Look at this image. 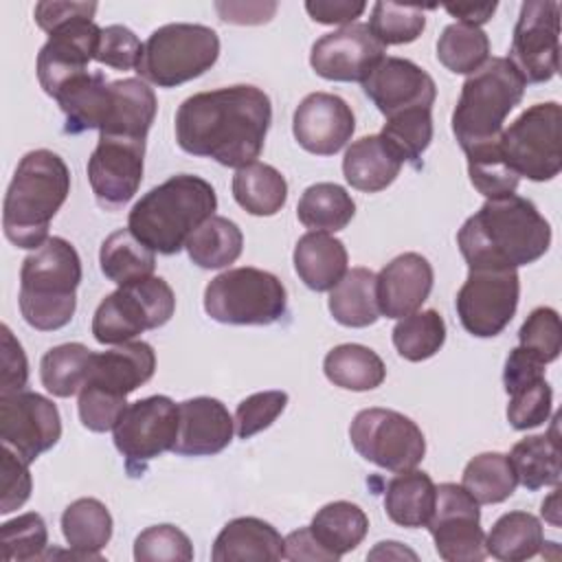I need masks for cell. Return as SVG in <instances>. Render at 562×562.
Instances as JSON below:
<instances>
[{
	"instance_id": "obj_1",
	"label": "cell",
	"mask_w": 562,
	"mask_h": 562,
	"mask_svg": "<svg viewBox=\"0 0 562 562\" xmlns=\"http://www.w3.org/2000/svg\"><path fill=\"white\" fill-rule=\"evenodd\" d=\"M270 123V97L237 83L184 99L176 112V140L191 156L241 169L259 158Z\"/></svg>"
},
{
	"instance_id": "obj_2",
	"label": "cell",
	"mask_w": 562,
	"mask_h": 562,
	"mask_svg": "<svg viewBox=\"0 0 562 562\" xmlns=\"http://www.w3.org/2000/svg\"><path fill=\"white\" fill-rule=\"evenodd\" d=\"M468 268H520L538 261L551 246V226L522 195L485 200L457 233Z\"/></svg>"
},
{
	"instance_id": "obj_3",
	"label": "cell",
	"mask_w": 562,
	"mask_h": 562,
	"mask_svg": "<svg viewBox=\"0 0 562 562\" xmlns=\"http://www.w3.org/2000/svg\"><path fill=\"white\" fill-rule=\"evenodd\" d=\"M70 193V169L50 149L24 154L9 182L2 206L4 237L24 250L48 239V228Z\"/></svg>"
},
{
	"instance_id": "obj_4",
	"label": "cell",
	"mask_w": 562,
	"mask_h": 562,
	"mask_svg": "<svg viewBox=\"0 0 562 562\" xmlns=\"http://www.w3.org/2000/svg\"><path fill=\"white\" fill-rule=\"evenodd\" d=\"M217 195L211 182L193 173H178L149 189L130 211L127 228L158 255H176L191 233L213 217Z\"/></svg>"
},
{
	"instance_id": "obj_5",
	"label": "cell",
	"mask_w": 562,
	"mask_h": 562,
	"mask_svg": "<svg viewBox=\"0 0 562 562\" xmlns=\"http://www.w3.org/2000/svg\"><path fill=\"white\" fill-rule=\"evenodd\" d=\"M81 283V259L64 237H48L20 268V312L37 331H55L72 321L77 288Z\"/></svg>"
},
{
	"instance_id": "obj_6",
	"label": "cell",
	"mask_w": 562,
	"mask_h": 562,
	"mask_svg": "<svg viewBox=\"0 0 562 562\" xmlns=\"http://www.w3.org/2000/svg\"><path fill=\"white\" fill-rule=\"evenodd\" d=\"M527 81L507 57H492L468 75L452 112V134L463 151L498 143L503 123L520 103Z\"/></svg>"
},
{
	"instance_id": "obj_7",
	"label": "cell",
	"mask_w": 562,
	"mask_h": 562,
	"mask_svg": "<svg viewBox=\"0 0 562 562\" xmlns=\"http://www.w3.org/2000/svg\"><path fill=\"white\" fill-rule=\"evenodd\" d=\"M217 57L220 37L211 26L173 22L147 37L136 72L158 88H176L211 70Z\"/></svg>"
},
{
	"instance_id": "obj_8",
	"label": "cell",
	"mask_w": 562,
	"mask_h": 562,
	"mask_svg": "<svg viewBox=\"0 0 562 562\" xmlns=\"http://www.w3.org/2000/svg\"><path fill=\"white\" fill-rule=\"evenodd\" d=\"M285 310L288 292L281 279L252 266L226 270L204 288V312L224 325H272Z\"/></svg>"
},
{
	"instance_id": "obj_9",
	"label": "cell",
	"mask_w": 562,
	"mask_h": 562,
	"mask_svg": "<svg viewBox=\"0 0 562 562\" xmlns=\"http://www.w3.org/2000/svg\"><path fill=\"white\" fill-rule=\"evenodd\" d=\"M503 160L518 176L533 182L553 180L562 169V108L555 101L527 108L498 140Z\"/></svg>"
},
{
	"instance_id": "obj_10",
	"label": "cell",
	"mask_w": 562,
	"mask_h": 562,
	"mask_svg": "<svg viewBox=\"0 0 562 562\" xmlns=\"http://www.w3.org/2000/svg\"><path fill=\"white\" fill-rule=\"evenodd\" d=\"M176 294L160 277L125 285L108 294L94 316L92 336L101 345H123L145 329H158L171 321Z\"/></svg>"
},
{
	"instance_id": "obj_11",
	"label": "cell",
	"mask_w": 562,
	"mask_h": 562,
	"mask_svg": "<svg viewBox=\"0 0 562 562\" xmlns=\"http://www.w3.org/2000/svg\"><path fill=\"white\" fill-rule=\"evenodd\" d=\"M353 450L389 472L413 470L426 454L422 428L404 413L391 408H364L349 426Z\"/></svg>"
},
{
	"instance_id": "obj_12",
	"label": "cell",
	"mask_w": 562,
	"mask_h": 562,
	"mask_svg": "<svg viewBox=\"0 0 562 562\" xmlns=\"http://www.w3.org/2000/svg\"><path fill=\"white\" fill-rule=\"evenodd\" d=\"M454 305L463 329L476 338L498 336L516 314L520 279L516 268H468Z\"/></svg>"
},
{
	"instance_id": "obj_13",
	"label": "cell",
	"mask_w": 562,
	"mask_h": 562,
	"mask_svg": "<svg viewBox=\"0 0 562 562\" xmlns=\"http://www.w3.org/2000/svg\"><path fill=\"white\" fill-rule=\"evenodd\" d=\"M112 437L130 476H140L151 459L173 448L178 404L167 395H149L127 404L112 428Z\"/></svg>"
},
{
	"instance_id": "obj_14",
	"label": "cell",
	"mask_w": 562,
	"mask_h": 562,
	"mask_svg": "<svg viewBox=\"0 0 562 562\" xmlns=\"http://www.w3.org/2000/svg\"><path fill=\"white\" fill-rule=\"evenodd\" d=\"M527 83H544L560 68V4L527 0L520 4L507 57Z\"/></svg>"
},
{
	"instance_id": "obj_15",
	"label": "cell",
	"mask_w": 562,
	"mask_h": 562,
	"mask_svg": "<svg viewBox=\"0 0 562 562\" xmlns=\"http://www.w3.org/2000/svg\"><path fill=\"white\" fill-rule=\"evenodd\" d=\"M426 527L446 562H481L487 555L479 503L463 485H437L435 509Z\"/></svg>"
},
{
	"instance_id": "obj_16",
	"label": "cell",
	"mask_w": 562,
	"mask_h": 562,
	"mask_svg": "<svg viewBox=\"0 0 562 562\" xmlns=\"http://www.w3.org/2000/svg\"><path fill=\"white\" fill-rule=\"evenodd\" d=\"M145 140L116 134H99L97 147L88 158V182L103 209L127 204L143 180Z\"/></svg>"
},
{
	"instance_id": "obj_17",
	"label": "cell",
	"mask_w": 562,
	"mask_h": 562,
	"mask_svg": "<svg viewBox=\"0 0 562 562\" xmlns=\"http://www.w3.org/2000/svg\"><path fill=\"white\" fill-rule=\"evenodd\" d=\"M61 437V417L53 400L18 391L0 395V439L20 459L33 463Z\"/></svg>"
},
{
	"instance_id": "obj_18",
	"label": "cell",
	"mask_w": 562,
	"mask_h": 562,
	"mask_svg": "<svg viewBox=\"0 0 562 562\" xmlns=\"http://www.w3.org/2000/svg\"><path fill=\"white\" fill-rule=\"evenodd\" d=\"M369 24H349L325 33L312 44L310 66L327 81H364L386 57Z\"/></svg>"
},
{
	"instance_id": "obj_19",
	"label": "cell",
	"mask_w": 562,
	"mask_h": 562,
	"mask_svg": "<svg viewBox=\"0 0 562 562\" xmlns=\"http://www.w3.org/2000/svg\"><path fill=\"white\" fill-rule=\"evenodd\" d=\"M101 29L90 18H77L48 35V42L37 53V79L48 97L88 72L90 59H94Z\"/></svg>"
},
{
	"instance_id": "obj_20",
	"label": "cell",
	"mask_w": 562,
	"mask_h": 562,
	"mask_svg": "<svg viewBox=\"0 0 562 562\" xmlns=\"http://www.w3.org/2000/svg\"><path fill=\"white\" fill-rule=\"evenodd\" d=\"M362 90L386 119L408 110H432L437 97L432 77L404 57H384L362 81Z\"/></svg>"
},
{
	"instance_id": "obj_21",
	"label": "cell",
	"mask_w": 562,
	"mask_h": 562,
	"mask_svg": "<svg viewBox=\"0 0 562 562\" xmlns=\"http://www.w3.org/2000/svg\"><path fill=\"white\" fill-rule=\"evenodd\" d=\"M356 116L345 99L331 92H312L294 110L296 143L316 156H334L353 136Z\"/></svg>"
},
{
	"instance_id": "obj_22",
	"label": "cell",
	"mask_w": 562,
	"mask_h": 562,
	"mask_svg": "<svg viewBox=\"0 0 562 562\" xmlns=\"http://www.w3.org/2000/svg\"><path fill=\"white\" fill-rule=\"evenodd\" d=\"M435 272L430 261L419 252H404L391 259L375 274V294L380 314L404 318L417 312L430 296Z\"/></svg>"
},
{
	"instance_id": "obj_23",
	"label": "cell",
	"mask_w": 562,
	"mask_h": 562,
	"mask_svg": "<svg viewBox=\"0 0 562 562\" xmlns=\"http://www.w3.org/2000/svg\"><path fill=\"white\" fill-rule=\"evenodd\" d=\"M235 432L228 408L209 395L178 404V437L171 452L182 457H211L222 452Z\"/></svg>"
},
{
	"instance_id": "obj_24",
	"label": "cell",
	"mask_w": 562,
	"mask_h": 562,
	"mask_svg": "<svg viewBox=\"0 0 562 562\" xmlns=\"http://www.w3.org/2000/svg\"><path fill=\"white\" fill-rule=\"evenodd\" d=\"M154 371H156L154 347L145 340H130V342L116 345L114 349L94 353L86 384H94L114 395L127 397L138 386L149 382Z\"/></svg>"
},
{
	"instance_id": "obj_25",
	"label": "cell",
	"mask_w": 562,
	"mask_h": 562,
	"mask_svg": "<svg viewBox=\"0 0 562 562\" xmlns=\"http://www.w3.org/2000/svg\"><path fill=\"white\" fill-rule=\"evenodd\" d=\"M281 558V533L270 522L255 516L228 520L217 533L211 549L213 562H263Z\"/></svg>"
},
{
	"instance_id": "obj_26",
	"label": "cell",
	"mask_w": 562,
	"mask_h": 562,
	"mask_svg": "<svg viewBox=\"0 0 562 562\" xmlns=\"http://www.w3.org/2000/svg\"><path fill=\"white\" fill-rule=\"evenodd\" d=\"M156 110L158 101L147 81L134 77L110 81L108 112L99 134H116L145 140L156 119Z\"/></svg>"
},
{
	"instance_id": "obj_27",
	"label": "cell",
	"mask_w": 562,
	"mask_h": 562,
	"mask_svg": "<svg viewBox=\"0 0 562 562\" xmlns=\"http://www.w3.org/2000/svg\"><path fill=\"white\" fill-rule=\"evenodd\" d=\"M294 270L299 279L314 292H329L347 272V248L329 235L310 231L299 237L294 246Z\"/></svg>"
},
{
	"instance_id": "obj_28",
	"label": "cell",
	"mask_w": 562,
	"mask_h": 562,
	"mask_svg": "<svg viewBox=\"0 0 562 562\" xmlns=\"http://www.w3.org/2000/svg\"><path fill=\"white\" fill-rule=\"evenodd\" d=\"M402 160L382 140L380 134L353 140L342 158L345 180L364 193H378L395 182L402 171Z\"/></svg>"
},
{
	"instance_id": "obj_29",
	"label": "cell",
	"mask_w": 562,
	"mask_h": 562,
	"mask_svg": "<svg viewBox=\"0 0 562 562\" xmlns=\"http://www.w3.org/2000/svg\"><path fill=\"white\" fill-rule=\"evenodd\" d=\"M112 516L99 498H77L61 514V533L70 558L101 560V549L112 538Z\"/></svg>"
},
{
	"instance_id": "obj_30",
	"label": "cell",
	"mask_w": 562,
	"mask_h": 562,
	"mask_svg": "<svg viewBox=\"0 0 562 562\" xmlns=\"http://www.w3.org/2000/svg\"><path fill=\"white\" fill-rule=\"evenodd\" d=\"M514 474L522 487L536 492L540 487H555L562 476L560 439H558V415L547 435H531L514 443L507 454Z\"/></svg>"
},
{
	"instance_id": "obj_31",
	"label": "cell",
	"mask_w": 562,
	"mask_h": 562,
	"mask_svg": "<svg viewBox=\"0 0 562 562\" xmlns=\"http://www.w3.org/2000/svg\"><path fill=\"white\" fill-rule=\"evenodd\" d=\"M66 125V134H81L88 130H101L110 101V83L103 72H83L68 81L55 97Z\"/></svg>"
},
{
	"instance_id": "obj_32",
	"label": "cell",
	"mask_w": 562,
	"mask_h": 562,
	"mask_svg": "<svg viewBox=\"0 0 562 562\" xmlns=\"http://www.w3.org/2000/svg\"><path fill=\"white\" fill-rule=\"evenodd\" d=\"M437 498V485L422 470L397 472L384 490V512L386 516L406 529L426 527Z\"/></svg>"
},
{
	"instance_id": "obj_33",
	"label": "cell",
	"mask_w": 562,
	"mask_h": 562,
	"mask_svg": "<svg viewBox=\"0 0 562 562\" xmlns=\"http://www.w3.org/2000/svg\"><path fill=\"white\" fill-rule=\"evenodd\" d=\"M231 189L235 202L257 217L277 215L288 200V182L281 171L257 160L235 171Z\"/></svg>"
},
{
	"instance_id": "obj_34",
	"label": "cell",
	"mask_w": 562,
	"mask_h": 562,
	"mask_svg": "<svg viewBox=\"0 0 562 562\" xmlns=\"http://www.w3.org/2000/svg\"><path fill=\"white\" fill-rule=\"evenodd\" d=\"M327 307L336 323L345 327H369L380 318L375 272L369 268H351L329 290Z\"/></svg>"
},
{
	"instance_id": "obj_35",
	"label": "cell",
	"mask_w": 562,
	"mask_h": 562,
	"mask_svg": "<svg viewBox=\"0 0 562 562\" xmlns=\"http://www.w3.org/2000/svg\"><path fill=\"white\" fill-rule=\"evenodd\" d=\"M101 272L119 288L154 277L156 252L138 241L130 228L110 233L99 250Z\"/></svg>"
},
{
	"instance_id": "obj_36",
	"label": "cell",
	"mask_w": 562,
	"mask_h": 562,
	"mask_svg": "<svg viewBox=\"0 0 562 562\" xmlns=\"http://www.w3.org/2000/svg\"><path fill=\"white\" fill-rule=\"evenodd\" d=\"M325 378L345 391H371L378 389L386 378V367L382 358L356 342H345L327 351L323 360Z\"/></svg>"
},
{
	"instance_id": "obj_37",
	"label": "cell",
	"mask_w": 562,
	"mask_h": 562,
	"mask_svg": "<svg viewBox=\"0 0 562 562\" xmlns=\"http://www.w3.org/2000/svg\"><path fill=\"white\" fill-rule=\"evenodd\" d=\"M310 529L314 538L338 560L353 551L369 531V518L364 509L349 501H334L323 505L312 522Z\"/></svg>"
},
{
	"instance_id": "obj_38",
	"label": "cell",
	"mask_w": 562,
	"mask_h": 562,
	"mask_svg": "<svg viewBox=\"0 0 562 562\" xmlns=\"http://www.w3.org/2000/svg\"><path fill=\"white\" fill-rule=\"evenodd\" d=\"M544 533L540 520L529 512L503 514L485 536L487 555L503 562H522L540 553Z\"/></svg>"
},
{
	"instance_id": "obj_39",
	"label": "cell",
	"mask_w": 562,
	"mask_h": 562,
	"mask_svg": "<svg viewBox=\"0 0 562 562\" xmlns=\"http://www.w3.org/2000/svg\"><path fill=\"white\" fill-rule=\"evenodd\" d=\"M356 215V202L336 182H316L303 191L296 204L299 222L318 233L342 231Z\"/></svg>"
},
{
	"instance_id": "obj_40",
	"label": "cell",
	"mask_w": 562,
	"mask_h": 562,
	"mask_svg": "<svg viewBox=\"0 0 562 562\" xmlns=\"http://www.w3.org/2000/svg\"><path fill=\"white\" fill-rule=\"evenodd\" d=\"M184 248L195 266L220 270L237 261L244 248V235L233 220L213 215L191 233Z\"/></svg>"
},
{
	"instance_id": "obj_41",
	"label": "cell",
	"mask_w": 562,
	"mask_h": 562,
	"mask_svg": "<svg viewBox=\"0 0 562 562\" xmlns=\"http://www.w3.org/2000/svg\"><path fill=\"white\" fill-rule=\"evenodd\" d=\"M92 356L81 342H64L48 349L40 362V378L44 389L55 397H70L83 389L90 375Z\"/></svg>"
},
{
	"instance_id": "obj_42",
	"label": "cell",
	"mask_w": 562,
	"mask_h": 562,
	"mask_svg": "<svg viewBox=\"0 0 562 562\" xmlns=\"http://www.w3.org/2000/svg\"><path fill=\"white\" fill-rule=\"evenodd\" d=\"M461 485L479 505H496L516 492L518 479L507 454L481 452L463 468Z\"/></svg>"
},
{
	"instance_id": "obj_43",
	"label": "cell",
	"mask_w": 562,
	"mask_h": 562,
	"mask_svg": "<svg viewBox=\"0 0 562 562\" xmlns=\"http://www.w3.org/2000/svg\"><path fill=\"white\" fill-rule=\"evenodd\" d=\"M437 59L450 72L472 75L490 59V37L479 26L452 22L437 40Z\"/></svg>"
},
{
	"instance_id": "obj_44",
	"label": "cell",
	"mask_w": 562,
	"mask_h": 562,
	"mask_svg": "<svg viewBox=\"0 0 562 562\" xmlns=\"http://www.w3.org/2000/svg\"><path fill=\"white\" fill-rule=\"evenodd\" d=\"M446 342V323L437 310H417L393 327V347L408 362L432 358Z\"/></svg>"
},
{
	"instance_id": "obj_45",
	"label": "cell",
	"mask_w": 562,
	"mask_h": 562,
	"mask_svg": "<svg viewBox=\"0 0 562 562\" xmlns=\"http://www.w3.org/2000/svg\"><path fill=\"white\" fill-rule=\"evenodd\" d=\"M380 136L402 162L419 167L422 154L432 140V114L430 110H408L395 114L386 119Z\"/></svg>"
},
{
	"instance_id": "obj_46",
	"label": "cell",
	"mask_w": 562,
	"mask_h": 562,
	"mask_svg": "<svg viewBox=\"0 0 562 562\" xmlns=\"http://www.w3.org/2000/svg\"><path fill=\"white\" fill-rule=\"evenodd\" d=\"M426 9H435V7L375 2L371 9L369 29L384 48L411 44L426 29V13H424Z\"/></svg>"
},
{
	"instance_id": "obj_47",
	"label": "cell",
	"mask_w": 562,
	"mask_h": 562,
	"mask_svg": "<svg viewBox=\"0 0 562 562\" xmlns=\"http://www.w3.org/2000/svg\"><path fill=\"white\" fill-rule=\"evenodd\" d=\"M501 140V138H498ZM468 158V176L472 187L487 200L516 193L520 178L503 160L498 143L463 151Z\"/></svg>"
},
{
	"instance_id": "obj_48",
	"label": "cell",
	"mask_w": 562,
	"mask_h": 562,
	"mask_svg": "<svg viewBox=\"0 0 562 562\" xmlns=\"http://www.w3.org/2000/svg\"><path fill=\"white\" fill-rule=\"evenodd\" d=\"M0 547L4 562H31L44 558L48 529L40 514L26 512L0 527Z\"/></svg>"
},
{
	"instance_id": "obj_49",
	"label": "cell",
	"mask_w": 562,
	"mask_h": 562,
	"mask_svg": "<svg viewBox=\"0 0 562 562\" xmlns=\"http://www.w3.org/2000/svg\"><path fill=\"white\" fill-rule=\"evenodd\" d=\"M134 560L138 562H191L193 544L176 525H154L134 540Z\"/></svg>"
},
{
	"instance_id": "obj_50",
	"label": "cell",
	"mask_w": 562,
	"mask_h": 562,
	"mask_svg": "<svg viewBox=\"0 0 562 562\" xmlns=\"http://www.w3.org/2000/svg\"><path fill=\"white\" fill-rule=\"evenodd\" d=\"M520 347L536 356L540 362L549 364L558 360L562 351V325L553 307H536L518 331Z\"/></svg>"
},
{
	"instance_id": "obj_51",
	"label": "cell",
	"mask_w": 562,
	"mask_h": 562,
	"mask_svg": "<svg viewBox=\"0 0 562 562\" xmlns=\"http://www.w3.org/2000/svg\"><path fill=\"white\" fill-rule=\"evenodd\" d=\"M551 404H553V391L549 382L542 378L538 382H531L509 393L507 422L516 430L536 428L549 419Z\"/></svg>"
},
{
	"instance_id": "obj_52",
	"label": "cell",
	"mask_w": 562,
	"mask_h": 562,
	"mask_svg": "<svg viewBox=\"0 0 562 562\" xmlns=\"http://www.w3.org/2000/svg\"><path fill=\"white\" fill-rule=\"evenodd\" d=\"M285 391H261L252 393L237 404L235 411V432L239 439H250L257 432L272 426V422L285 411Z\"/></svg>"
},
{
	"instance_id": "obj_53",
	"label": "cell",
	"mask_w": 562,
	"mask_h": 562,
	"mask_svg": "<svg viewBox=\"0 0 562 562\" xmlns=\"http://www.w3.org/2000/svg\"><path fill=\"white\" fill-rule=\"evenodd\" d=\"M127 402L121 395H114L105 389H99L94 384H86L79 391V419L81 424L92 432H108L116 426L121 413L125 411Z\"/></svg>"
},
{
	"instance_id": "obj_54",
	"label": "cell",
	"mask_w": 562,
	"mask_h": 562,
	"mask_svg": "<svg viewBox=\"0 0 562 562\" xmlns=\"http://www.w3.org/2000/svg\"><path fill=\"white\" fill-rule=\"evenodd\" d=\"M143 44L136 33L123 24H110L101 29L94 59L114 70H132L138 66Z\"/></svg>"
},
{
	"instance_id": "obj_55",
	"label": "cell",
	"mask_w": 562,
	"mask_h": 562,
	"mask_svg": "<svg viewBox=\"0 0 562 562\" xmlns=\"http://www.w3.org/2000/svg\"><path fill=\"white\" fill-rule=\"evenodd\" d=\"M0 472H2L0 514H11L29 501L31 490H33V479H31V472H29V463L24 459H20L7 446H2Z\"/></svg>"
},
{
	"instance_id": "obj_56",
	"label": "cell",
	"mask_w": 562,
	"mask_h": 562,
	"mask_svg": "<svg viewBox=\"0 0 562 562\" xmlns=\"http://www.w3.org/2000/svg\"><path fill=\"white\" fill-rule=\"evenodd\" d=\"M29 380V362L22 345L15 340L9 325H2V375L0 395L24 391Z\"/></svg>"
},
{
	"instance_id": "obj_57",
	"label": "cell",
	"mask_w": 562,
	"mask_h": 562,
	"mask_svg": "<svg viewBox=\"0 0 562 562\" xmlns=\"http://www.w3.org/2000/svg\"><path fill=\"white\" fill-rule=\"evenodd\" d=\"M97 2H37L33 9L35 22L44 33H53L55 29L77 20V18H94Z\"/></svg>"
},
{
	"instance_id": "obj_58",
	"label": "cell",
	"mask_w": 562,
	"mask_h": 562,
	"mask_svg": "<svg viewBox=\"0 0 562 562\" xmlns=\"http://www.w3.org/2000/svg\"><path fill=\"white\" fill-rule=\"evenodd\" d=\"M542 378H544V362H540L536 356H531L522 347H516L509 351L503 369V384L507 395Z\"/></svg>"
},
{
	"instance_id": "obj_59",
	"label": "cell",
	"mask_w": 562,
	"mask_h": 562,
	"mask_svg": "<svg viewBox=\"0 0 562 562\" xmlns=\"http://www.w3.org/2000/svg\"><path fill=\"white\" fill-rule=\"evenodd\" d=\"M283 558L292 560V562H336L338 558L331 555L312 533L310 525L307 527H299L296 531H290L283 538Z\"/></svg>"
},
{
	"instance_id": "obj_60",
	"label": "cell",
	"mask_w": 562,
	"mask_h": 562,
	"mask_svg": "<svg viewBox=\"0 0 562 562\" xmlns=\"http://www.w3.org/2000/svg\"><path fill=\"white\" fill-rule=\"evenodd\" d=\"M364 2H349V0H310L305 2V11L318 24H353L356 18L364 13Z\"/></svg>"
},
{
	"instance_id": "obj_61",
	"label": "cell",
	"mask_w": 562,
	"mask_h": 562,
	"mask_svg": "<svg viewBox=\"0 0 562 562\" xmlns=\"http://www.w3.org/2000/svg\"><path fill=\"white\" fill-rule=\"evenodd\" d=\"M215 9L231 24H263L272 20L277 2H215Z\"/></svg>"
},
{
	"instance_id": "obj_62",
	"label": "cell",
	"mask_w": 562,
	"mask_h": 562,
	"mask_svg": "<svg viewBox=\"0 0 562 562\" xmlns=\"http://www.w3.org/2000/svg\"><path fill=\"white\" fill-rule=\"evenodd\" d=\"M496 2H487V4H457V7H446V11L450 15H454L461 24H470V26H479L490 22L494 11H496Z\"/></svg>"
},
{
	"instance_id": "obj_63",
	"label": "cell",
	"mask_w": 562,
	"mask_h": 562,
	"mask_svg": "<svg viewBox=\"0 0 562 562\" xmlns=\"http://www.w3.org/2000/svg\"><path fill=\"white\" fill-rule=\"evenodd\" d=\"M369 560H417V553L411 551L408 547H404L402 542L395 540H384L378 542L369 553Z\"/></svg>"
},
{
	"instance_id": "obj_64",
	"label": "cell",
	"mask_w": 562,
	"mask_h": 562,
	"mask_svg": "<svg viewBox=\"0 0 562 562\" xmlns=\"http://www.w3.org/2000/svg\"><path fill=\"white\" fill-rule=\"evenodd\" d=\"M542 518L547 520V522H551L553 527H560V487L555 485V490L544 498V503H542Z\"/></svg>"
}]
</instances>
